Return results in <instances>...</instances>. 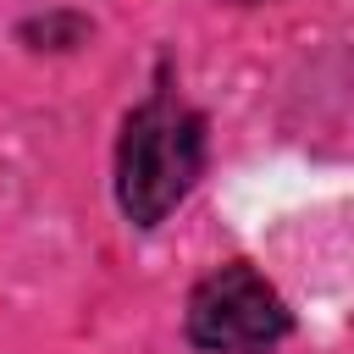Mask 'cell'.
I'll list each match as a JSON object with an SVG mask.
<instances>
[{
	"label": "cell",
	"instance_id": "cell-1",
	"mask_svg": "<svg viewBox=\"0 0 354 354\" xmlns=\"http://www.w3.org/2000/svg\"><path fill=\"white\" fill-rule=\"evenodd\" d=\"M205 166V127L177 100H149L127 116L122 149H116V199L127 221L155 227L199 177Z\"/></svg>",
	"mask_w": 354,
	"mask_h": 354
},
{
	"label": "cell",
	"instance_id": "cell-2",
	"mask_svg": "<svg viewBox=\"0 0 354 354\" xmlns=\"http://www.w3.org/2000/svg\"><path fill=\"white\" fill-rule=\"evenodd\" d=\"M188 337L210 354H271L288 337L282 293L249 266H221L188 299Z\"/></svg>",
	"mask_w": 354,
	"mask_h": 354
}]
</instances>
